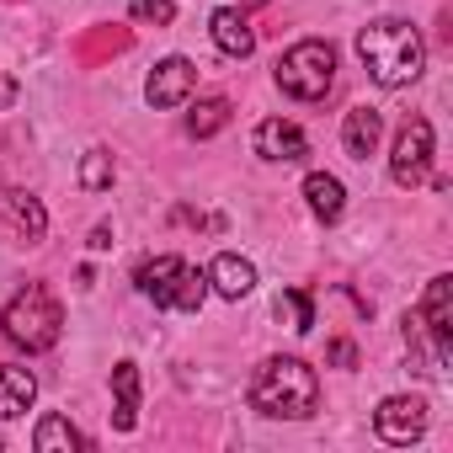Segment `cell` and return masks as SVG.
<instances>
[{
  "mask_svg": "<svg viewBox=\"0 0 453 453\" xmlns=\"http://www.w3.org/2000/svg\"><path fill=\"white\" fill-rule=\"evenodd\" d=\"M128 17L144 22V27H171L176 22V0H134Z\"/></svg>",
  "mask_w": 453,
  "mask_h": 453,
  "instance_id": "obj_22",
  "label": "cell"
},
{
  "mask_svg": "<svg viewBox=\"0 0 453 453\" xmlns=\"http://www.w3.org/2000/svg\"><path fill=\"white\" fill-rule=\"evenodd\" d=\"M192 86H197V65L181 59V54H171V59H160V65L150 70V81H144V102H150L155 112H171V107H181V102L192 96Z\"/></svg>",
  "mask_w": 453,
  "mask_h": 453,
  "instance_id": "obj_8",
  "label": "cell"
},
{
  "mask_svg": "<svg viewBox=\"0 0 453 453\" xmlns=\"http://www.w3.org/2000/svg\"><path fill=\"white\" fill-rule=\"evenodd\" d=\"M208 38H213L219 54H230V59H251V54H257V33H251V22H246L235 6H219V12L208 17Z\"/></svg>",
  "mask_w": 453,
  "mask_h": 453,
  "instance_id": "obj_12",
  "label": "cell"
},
{
  "mask_svg": "<svg viewBox=\"0 0 453 453\" xmlns=\"http://www.w3.org/2000/svg\"><path fill=\"white\" fill-rule=\"evenodd\" d=\"M0 448H6V442H0Z\"/></svg>",
  "mask_w": 453,
  "mask_h": 453,
  "instance_id": "obj_25",
  "label": "cell"
},
{
  "mask_svg": "<svg viewBox=\"0 0 453 453\" xmlns=\"http://www.w3.org/2000/svg\"><path fill=\"white\" fill-rule=\"evenodd\" d=\"M336 86V49L326 38H304L278 59V91L294 102H326Z\"/></svg>",
  "mask_w": 453,
  "mask_h": 453,
  "instance_id": "obj_5",
  "label": "cell"
},
{
  "mask_svg": "<svg viewBox=\"0 0 453 453\" xmlns=\"http://www.w3.org/2000/svg\"><path fill=\"white\" fill-rule=\"evenodd\" d=\"M278 315H288V331L294 336H310L315 331V294L310 288H283L278 294Z\"/></svg>",
  "mask_w": 453,
  "mask_h": 453,
  "instance_id": "obj_19",
  "label": "cell"
},
{
  "mask_svg": "<svg viewBox=\"0 0 453 453\" xmlns=\"http://www.w3.org/2000/svg\"><path fill=\"white\" fill-rule=\"evenodd\" d=\"M0 331H6V342L22 347V352H49L65 336V310L43 283H27L6 310H0Z\"/></svg>",
  "mask_w": 453,
  "mask_h": 453,
  "instance_id": "obj_3",
  "label": "cell"
},
{
  "mask_svg": "<svg viewBox=\"0 0 453 453\" xmlns=\"http://www.w3.org/2000/svg\"><path fill=\"white\" fill-rule=\"evenodd\" d=\"M251 411L278 416V421H304L320 411V373L304 357H267L251 373Z\"/></svg>",
  "mask_w": 453,
  "mask_h": 453,
  "instance_id": "obj_2",
  "label": "cell"
},
{
  "mask_svg": "<svg viewBox=\"0 0 453 453\" xmlns=\"http://www.w3.org/2000/svg\"><path fill=\"white\" fill-rule=\"evenodd\" d=\"M432 123L426 118H405L400 123V134H395V155H389V176H395V187H421L426 181V171H432Z\"/></svg>",
  "mask_w": 453,
  "mask_h": 453,
  "instance_id": "obj_6",
  "label": "cell"
},
{
  "mask_svg": "<svg viewBox=\"0 0 453 453\" xmlns=\"http://www.w3.org/2000/svg\"><path fill=\"white\" fill-rule=\"evenodd\" d=\"M112 176H118L112 150H86V160H81V187H86V192H107Z\"/></svg>",
  "mask_w": 453,
  "mask_h": 453,
  "instance_id": "obj_20",
  "label": "cell"
},
{
  "mask_svg": "<svg viewBox=\"0 0 453 453\" xmlns=\"http://www.w3.org/2000/svg\"><path fill=\"white\" fill-rule=\"evenodd\" d=\"M112 246V224H96V230H91V251H107Z\"/></svg>",
  "mask_w": 453,
  "mask_h": 453,
  "instance_id": "obj_24",
  "label": "cell"
},
{
  "mask_svg": "<svg viewBox=\"0 0 453 453\" xmlns=\"http://www.w3.org/2000/svg\"><path fill=\"white\" fill-rule=\"evenodd\" d=\"M33 448H38V453H75V448H81V432L70 426V416L49 411V416L38 421V432H33Z\"/></svg>",
  "mask_w": 453,
  "mask_h": 453,
  "instance_id": "obj_17",
  "label": "cell"
},
{
  "mask_svg": "<svg viewBox=\"0 0 453 453\" xmlns=\"http://www.w3.org/2000/svg\"><path fill=\"white\" fill-rule=\"evenodd\" d=\"M12 213H17V224L27 230V241H43L49 235V213H43V203L33 192H12Z\"/></svg>",
  "mask_w": 453,
  "mask_h": 453,
  "instance_id": "obj_21",
  "label": "cell"
},
{
  "mask_svg": "<svg viewBox=\"0 0 453 453\" xmlns=\"http://www.w3.org/2000/svg\"><path fill=\"white\" fill-rule=\"evenodd\" d=\"M134 283H139V294H144L155 310H176V315H197L203 299H208V278H203L192 262H181V257H155V262H144V267L134 273Z\"/></svg>",
  "mask_w": 453,
  "mask_h": 453,
  "instance_id": "obj_4",
  "label": "cell"
},
{
  "mask_svg": "<svg viewBox=\"0 0 453 453\" xmlns=\"http://www.w3.org/2000/svg\"><path fill=\"white\" fill-rule=\"evenodd\" d=\"M224 123H230V96H203V102L187 112V134H192V139H213Z\"/></svg>",
  "mask_w": 453,
  "mask_h": 453,
  "instance_id": "obj_18",
  "label": "cell"
},
{
  "mask_svg": "<svg viewBox=\"0 0 453 453\" xmlns=\"http://www.w3.org/2000/svg\"><path fill=\"white\" fill-rule=\"evenodd\" d=\"M357 59H363V70H368L373 86L400 91V86L421 81V70H426V43H421V33H416L405 17H379V22L357 27Z\"/></svg>",
  "mask_w": 453,
  "mask_h": 453,
  "instance_id": "obj_1",
  "label": "cell"
},
{
  "mask_svg": "<svg viewBox=\"0 0 453 453\" xmlns=\"http://www.w3.org/2000/svg\"><path fill=\"white\" fill-rule=\"evenodd\" d=\"M379 134H384V118H379L373 107H352L347 123H342V144H347L352 160H368V155L379 150Z\"/></svg>",
  "mask_w": 453,
  "mask_h": 453,
  "instance_id": "obj_15",
  "label": "cell"
},
{
  "mask_svg": "<svg viewBox=\"0 0 453 453\" xmlns=\"http://www.w3.org/2000/svg\"><path fill=\"white\" fill-rule=\"evenodd\" d=\"M203 278H208V288H213L219 299H230V304H241V299L257 288V267H251L246 257H235V251H219Z\"/></svg>",
  "mask_w": 453,
  "mask_h": 453,
  "instance_id": "obj_11",
  "label": "cell"
},
{
  "mask_svg": "<svg viewBox=\"0 0 453 453\" xmlns=\"http://www.w3.org/2000/svg\"><path fill=\"white\" fill-rule=\"evenodd\" d=\"M304 203H310V213H315L320 224H336V219L347 213V187H342L331 171H310V176H304Z\"/></svg>",
  "mask_w": 453,
  "mask_h": 453,
  "instance_id": "obj_14",
  "label": "cell"
},
{
  "mask_svg": "<svg viewBox=\"0 0 453 453\" xmlns=\"http://www.w3.org/2000/svg\"><path fill=\"white\" fill-rule=\"evenodd\" d=\"M373 432L395 448H411L426 432V400L421 395H384L373 411Z\"/></svg>",
  "mask_w": 453,
  "mask_h": 453,
  "instance_id": "obj_7",
  "label": "cell"
},
{
  "mask_svg": "<svg viewBox=\"0 0 453 453\" xmlns=\"http://www.w3.org/2000/svg\"><path fill=\"white\" fill-rule=\"evenodd\" d=\"M421 326H426V336L442 347V352H453V278L442 273V278H432L426 283V294H421Z\"/></svg>",
  "mask_w": 453,
  "mask_h": 453,
  "instance_id": "obj_10",
  "label": "cell"
},
{
  "mask_svg": "<svg viewBox=\"0 0 453 453\" xmlns=\"http://www.w3.org/2000/svg\"><path fill=\"white\" fill-rule=\"evenodd\" d=\"M112 395H118L112 426H118V432H134V426H139V368H134V363H118V368H112Z\"/></svg>",
  "mask_w": 453,
  "mask_h": 453,
  "instance_id": "obj_16",
  "label": "cell"
},
{
  "mask_svg": "<svg viewBox=\"0 0 453 453\" xmlns=\"http://www.w3.org/2000/svg\"><path fill=\"white\" fill-rule=\"evenodd\" d=\"M331 363H336V368H357V347H352L347 336H342V342H331Z\"/></svg>",
  "mask_w": 453,
  "mask_h": 453,
  "instance_id": "obj_23",
  "label": "cell"
},
{
  "mask_svg": "<svg viewBox=\"0 0 453 453\" xmlns=\"http://www.w3.org/2000/svg\"><path fill=\"white\" fill-rule=\"evenodd\" d=\"M33 400H38V379L27 368H17V363H0V421L27 416Z\"/></svg>",
  "mask_w": 453,
  "mask_h": 453,
  "instance_id": "obj_13",
  "label": "cell"
},
{
  "mask_svg": "<svg viewBox=\"0 0 453 453\" xmlns=\"http://www.w3.org/2000/svg\"><path fill=\"white\" fill-rule=\"evenodd\" d=\"M257 155H262V160H278V165H299V160L310 155V139H304L299 123L267 118V123H257Z\"/></svg>",
  "mask_w": 453,
  "mask_h": 453,
  "instance_id": "obj_9",
  "label": "cell"
}]
</instances>
